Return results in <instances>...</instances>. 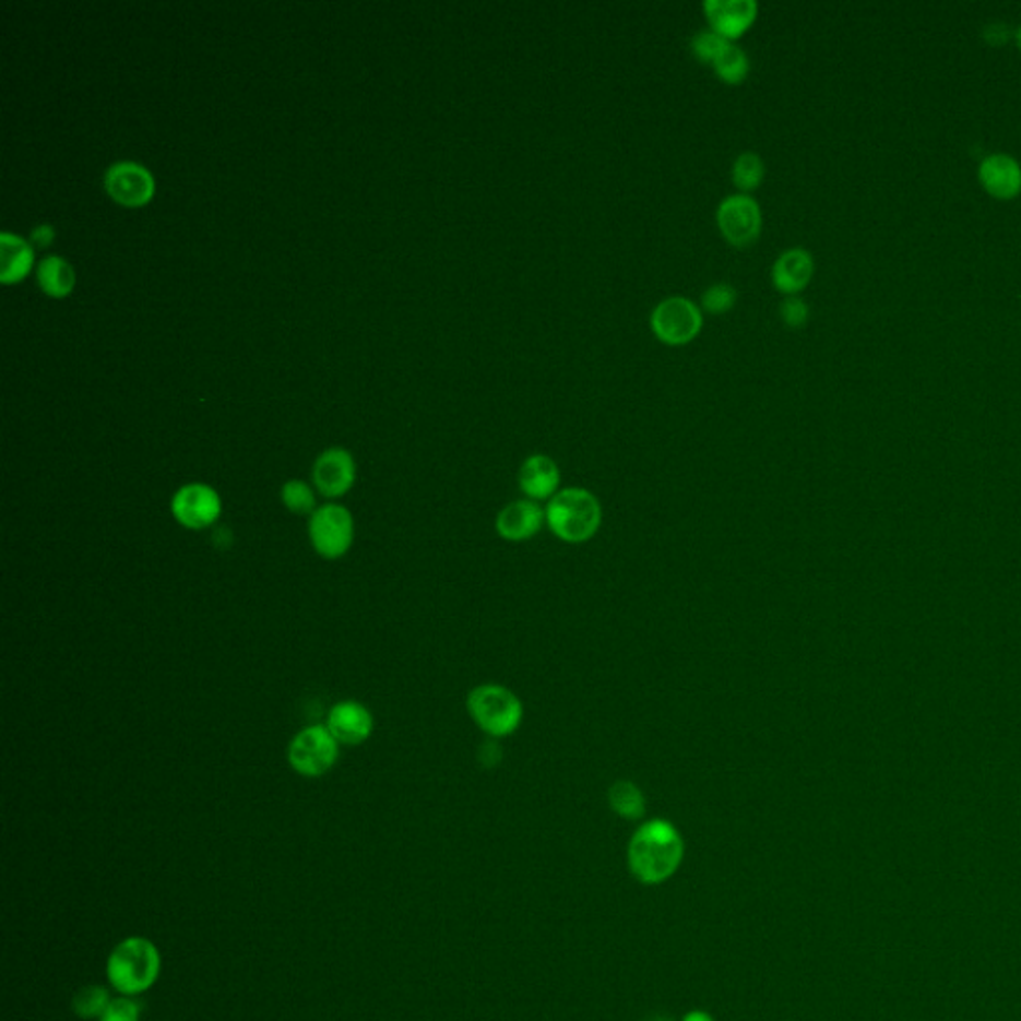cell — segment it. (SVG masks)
<instances>
[{"mask_svg": "<svg viewBox=\"0 0 1021 1021\" xmlns=\"http://www.w3.org/2000/svg\"><path fill=\"white\" fill-rule=\"evenodd\" d=\"M685 858V840L668 820L654 818L634 830L627 864L637 882L661 886L678 872Z\"/></svg>", "mask_w": 1021, "mask_h": 1021, "instance_id": "cell-1", "label": "cell"}, {"mask_svg": "<svg viewBox=\"0 0 1021 1021\" xmlns=\"http://www.w3.org/2000/svg\"><path fill=\"white\" fill-rule=\"evenodd\" d=\"M106 974L122 996H136L146 992L161 974V953L146 938H128L110 953Z\"/></svg>", "mask_w": 1021, "mask_h": 1021, "instance_id": "cell-2", "label": "cell"}, {"mask_svg": "<svg viewBox=\"0 0 1021 1021\" xmlns=\"http://www.w3.org/2000/svg\"><path fill=\"white\" fill-rule=\"evenodd\" d=\"M545 519L553 533L565 543H585L597 535L603 511L595 495L571 487L553 497Z\"/></svg>", "mask_w": 1021, "mask_h": 1021, "instance_id": "cell-3", "label": "cell"}, {"mask_svg": "<svg viewBox=\"0 0 1021 1021\" xmlns=\"http://www.w3.org/2000/svg\"><path fill=\"white\" fill-rule=\"evenodd\" d=\"M467 709L473 721L494 738L515 733L523 721V704L501 685H482L470 692Z\"/></svg>", "mask_w": 1021, "mask_h": 1021, "instance_id": "cell-4", "label": "cell"}, {"mask_svg": "<svg viewBox=\"0 0 1021 1021\" xmlns=\"http://www.w3.org/2000/svg\"><path fill=\"white\" fill-rule=\"evenodd\" d=\"M340 757V743L328 731V726H310L294 736L287 748V760L292 769L301 776L318 779L332 769Z\"/></svg>", "mask_w": 1021, "mask_h": 1021, "instance_id": "cell-5", "label": "cell"}, {"mask_svg": "<svg viewBox=\"0 0 1021 1021\" xmlns=\"http://www.w3.org/2000/svg\"><path fill=\"white\" fill-rule=\"evenodd\" d=\"M310 541L323 559H340L354 543V515L342 506L320 507L310 517Z\"/></svg>", "mask_w": 1021, "mask_h": 1021, "instance_id": "cell-6", "label": "cell"}, {"mask_svg": "<svg viewBox=\"0 0 1021 1021\" xmlns=\"http://www.w3.org/2000/svg\"><path fill=\"white\" fill-rule=\"evenodd\" d=\"M653 332L661 342L668 345L689 344L699 335L702 328V313L697 304L689 298L673 296L654 308L651 316Z\"/></svg>", "mask_w": 1021, "mask_h": 1021, "instance_id": "cell-7", "label": "cell"}, {"mask_svg": "<svg viewBox=\"0 0 1021 1021\" xmlns=\"http://www.w3.org/2000/svg\"><path fill=\"white\" fill-rule=\"evenodd\" d=\"M104 190L124 207H142L156 192V180L146 166L134 161H118L104 173Z\"/></svg>", "mask_w": 1021, "mask_h": 1021, "instance_id": "cell-8", "label": "cell"}, {"mask_svg": "<svg viewBox=\"0 0 1021 1021\" xmlns=\"http://www.w3.org/2000/svg\"><path fill=\"white\" fill-rule=\"evenodd\" d=\"M222 513V499L214 487L206 483H188L173 497V515L186 529L210 527Z\"/></svg>", "mask_w": 1021, "mask_h": 1021, "instance_id": "cell-9", "label": "cell"}, {"mask_svg": "<svg viewBox=\"0 0 1021 1021\" xmlns=\"http://www.w3.org/2000/svg\"><path fill=\"white\" fill-rule=\"evenodd\" d=\"M716 219L724 238L735 246L752 244L762 228L760 206L755 198L746 194L728 195L723 200Z\"/></svg>", "mask_w": 1021, "mask_h": 1021, "instance_id": "cell-10", "label": "cell"}, {"mask_svg": "<svg viewBox=\"0 0 1021 1021\" xmlns=\"http://www.w3.org/2000/svg\"><path fill=\"white\" fill-rule=\"evenodd\" d=\"M313 487L328 499L347 494L356 483V461L349 451L330 448L313 463Z\"/></svg>", "mask_w": 1021, "mask_h": 1021, "instance_id": "cell-11", "label": "cell"}, {"mask_svg": "<svg viewBox=\"0 0 1021 1021\" xmlns=\"http://www.w3.org/2000/svg\"><path fill=\"white\" fill-rule=\"evenodd\" d=\"M325 726L340 745H361L373 733V716L361 702L344 700L332 707Z\"/></svg>", "mask_w": 1021, "mask_h": 1021, "instance_id": "cell-12", "label": "cell"}, {"mask_svg": "<svg viewBox=\"0 0 1021 1021\" xmlns=\"http://www.w3.org/2000/svg\"><path fill=\"white\" fill-rule=\"evenodd\" d=\"M758 7L755 0H707L704 14L712 31L733 40L743 35L757 19Z\"/></svg>", "mask_w": 1021, "mask_h": 1021, "instance_id": "cell-13", "label": "cell"}, {"mask_svg": "<svg viewBox=\"0 0 1021 1021\" xmlns=\"http://www.w3.org/2000/svg\"><path fill=\"white\" fill-rule=\"evenodd\" d=\"M543 521L545 513L535 501H513L499 511L495 519V529L501 539L519 543L539 533Z\"/></svg>", "mask_w": 1021, "mask_h": 1021, "instance_id": "cell-14", "label": "cell"}, {"mask_svg": "<svg viewBox=\"0 0 1021 1021\" xmlns=\"http://www.w3.org/2000/svg\"><path fill=\"white\" fill-rule=\"evenodd\" d=\"M561 473L547 455H531L519 470V485L531 501H545L559 494Z\"/></svg>", "mask_w": 1021, "mask_h": 1021, "instance_id": "cell-15", "label": "cell"}, {"mask_svg": "<svg viewBox=\"0 0 1021 1021\" xmlns=\"http://www.w3.org/2000/svg\"><path fill=\"white\" fill-rule=\"evenodd\" d=\"M980 180L996 198H1013L1021 190V166L1010 154H989L980 164Z\"/></svg>", "mask_w": 1021, "mask_h": 1021, "instance_id": "cell-16", "label": "cell"}, {"mask_svg": "<svg viewBox=\"0 0 1021 1021\" xmlns=\"http://www.w3.org/2000/svg\"><path fill=\"white\" fill-rule=\"evenodd\" d=\"M35 265V246L11 231L0 234V280L16 284L31 274Z\"/></svg>", "mask_w": 1021, "mask_h": 1021, "instance_id": "cell-17", "label": "cell"}, {"mask_svg": "<svg viewBox=\"0 0 1021 1021\" xmlns=\"http://www.w3.org/2000/svg\"><path fill=\"white\" fill-rule=\"evenodd\" d=\"M812 274H815V260L804 248H792V250L782 252L772 268L774 286L788 296L806 287Z\"/></svg>", "mask_w": 1021, "mask_h": 1021, "instance_id": "cell-18", "label": "cell"}, {"mask_svg": "<svg viewBox=\"0 0 1021 1021\" xmlns=\"http://www.w3.org/2000/svg\"><path fill=\"white\" fill-rule=\"evenodd\" d=\"M36 280L40 289L50 298H67L76 286V272L69 260L60 256H47L36 268Z\"/></svg>", "mask_w": 1021, "mask_h": 1021, "instance_id": "cell-19", "label": "cell"}, {"mask_svg": "<svg viewBox=\"0 0 1021 1021\" xmlns=\"http://www.w3.org/2000/svg\"><path fill=\"white\" fill-rule=\"evenodd\" d=\"M608 806L615 815L625 820H641L646 810L644 794L637 784L629 781L615 782L608 788Z\"/></svg>", "mask_w": 1021, "mask_h": 1021, "instance_id": "cell-20", "label": "cell"}, {"mask_svg": "<svg viewBox=\"0 0 1021 1021\" xmlns=\"http://www.w3.org/2000/svg\"><path fill=\"white\" fill-rule=\"evenodd\" d=\"M712 64H714L716 74L728 84H738V82L745 81L746 74L750 70V62H748L745 50L735 47V45H728V47L724 48L723 55L716 58Z\"/></svg>", "mask_w": 1021, "mask_h": 1021, "instance_id": "cell-21", "label": "cell"}, {"mask_svg": "<svg viewBox=\"0 0 1021 1021\" xmlns=\"http://www.w3.org/2000/svg\"><path fill=\"white\" fill-rule=\"evenodd\" d=\"M110 994L103 986H88L81 989L74 999H72V1010L82 1018V1020H94L100 1018L106 1008L110 1006Z\"/></svg>", "mask_w": 1021, "mask_h": 1021, "instance_id": "cell-22", "label": "cell"}, {"mask_svg": "<svg viewBox=\"0 0 1021 1021\" xmlns=\"http://www.w3.org/2000/svg\"><path fill=\"white\" fill-rule=\"evenodd\" d=\"M764 178V162L755 152H743L733 166V180L740 190H755Z\"/></svg>", "mask_w": 1021, "mask_h": 1021, "instance_id": "cell-23", "label": "cell"}, {"mask_svg": "<svg viewBox=\"0 0 1021 1021\" xmlns=\"http://www.w3.org/2000/svg\"><path fill=\"white\" fill-rule=\"evenodd\" d=\"M282 501L284 506L296 513V515H308V513H313L316 511V494L311 489L308 483L298 482H287L284 487H282Z\"/></svg>", "mask_w": 1021, "mask_h": 1021, "instance_id": "cell-24", "label": "cell"}, {"mask_svg": "<svg viewBox=\"0 0 1021 1021\" xmlns=\"http://www.w3.org/2000/svg\"><path fill=\"white\" fill-rule=\"evenodd\" d=\"M731 45V40H726L723 35H719L716 31H700L699 35L692 38V52L699 57V60L702 62H714L716 58L723 55L724 48Z\"/></svg>", "mask_w": 1021, "mask_h": 1021, "instance_id": "cell-25", "label": "cell"}, {"mask_svg": "<svg viewBox=\"0 0 1021 1021\" xmlns=\"http://www.w3.org/2000/svg\"><path fill=\"white\" fill-rule=\"evenodd\" d=\"M736 304V289L731 284H714L702 294V308L711 313H724L733 310Z\"/></svg>", "mask_w": 1021, "mask_h": 1021, "instance_id": "cell-26", "label": "cell"}, {"mask_svg": "<svg viewBox=\"0 0 1021 1021\" xmlns=\"http://www.w3.org/2000/svg\"><path fill=\"white\" fill-rule=\"evenodd\" d=\"M100 1021H140V1006L130 998L112 999Z\"/></svg>", "mask_w": 1021, "mask_h": 1021, "instance_id": "cell-27", "label": "cell"}, {"mask_svg": "<svg viewBox=\"0 0 1021 1021\" xmlns=\"http://www.w3.org/2000/svg\"><path fill=\"white\" fill-rule=\"evenodd\" d=\"M781 316L786 325L800 328V325H804L806 320H808V306L804 304V299L796 298V296H788V298L782 301Z\"/></svg>", "mask_w": 1021, "mask_h": 1021, "instance_id": "cell-28", "label": "cell"}, {"mask_svg": "<svg viewBox=\"0 0 1021 1021\" xmlns=\"http://www.w3.org/2000/svg\"><path fill=\"white\" fill-rule=\"evenodd\" d=\"M55 234H57V231H55V228H52L50 224H40V226H36L33 234H31V244H33L35 248H47V246H50L52 240H55Z\"/></svg>", "mask_w": 1021, "mask_h": 1021, "instance_id": "cell-29", "label": "cell"}, {"mask_svg": "<svg viewBox=\"0 0 1021 1021\" xmlns=\"http://www.w3.org/2000/svg\"><path fill=\"white\" fill-rule=\"evenodd\" d=\"M479 758H482L487 767H494V764L499 762V758H501V748L491 740V743H487V745L483 746Z\"/></svg>", "mask_w": 1021, "mask_h": 1021, "instance_id": "cell-30", "label": "cell"}, {"mask_svg": "<svg viewBox=\"0 0 1021 1021\" xmlns=\"http://www.w3.org/2000/svg\"><path fill=\"white\" fill-rule=\"evenodd\" d=\"M680 1021H714V1018H712L709 1011L692 1010L689 1011V1013H685V1016H682V1020Z\"/></svg>", "mask_w": 1021, "mask_h": 1021, "instance_id": "cell-31", "label": "cell"}, {"mask_svg": "<svg viewBox=\"0 0 1021 1021\" xmlns=\"http://www.w3.org/2000/svg\"><path fill=\"white\" fill-rule=\"evenodd\" d=\"M1018 43H1020V47H1021V26H1020V31H1018Z\"/></svg>", "mask_w": 1021, "mask_h": 1021, "instance_id": "cell-32", "label": "cell"}]
</instances>
